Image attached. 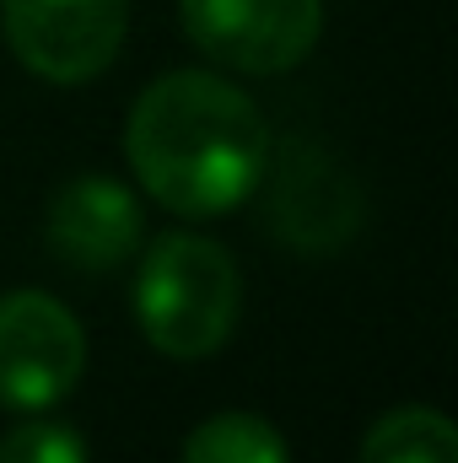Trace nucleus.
<instances>
[{
  "label": "nucleus",
  "mask_w": 458,
  "mask_h": 463,
  "mask_svg": "<svg viewBox=\"0 0 458 463\" xmlns=\"http://www.w3.org/2000/svg\"><path fill=\"white\" fill-rule=\"evenodd\" d=\"M361 463H458V431L448 415L426 404H405L367 431Z\"/></svg>",
  "instance_id": "nucleus-8"
},
{
  "label": "nucleus",
  "mask_w": 458,
  "mask_h": 463,
  "mask_svg": "<svg viewBox=\"0 0 458 463\" xmlns=\"http://www.w3.org/2000/svg\"><path fill=\"white\" fill-rule=\"evenodd\" d=\"M124 156L162 211L227 216L270 173V124L243 87L211 71H173L135 98Z\"/></svg>",
  "instance_id": "nucleus-1"
},
{
  "label": "nucleus",
  "mask_w": 458,
  "mask_h": 463,
  "mask_svg": "<svg viewBox=\"0 0 458 463\" xmlns=\"http://www.w3.org/2000/svg\"><path fill=\"white\" fill-rule=\"evenodd\" d=\"M243 280L237 259L216 237L167 232L146 248L135 275V318L140 335L173 361L216 355L237 329Z\"/></svg>",
  "instance_id": "nucleus-2"
},
{
  "label": "nucleus",
  "mask_w": 458,
  "mask_h": 463,
  "mask_svg": "<svg viewBox=\"0 0 458 463\" xmlns=\"http://www.w3.org/2000/svg\"><path fill=\"white\" fill-rule=\"evenodd\" d=\"M184 463H291V453H286V437L264 415L227 410L189 431Z\"/></svg>",
  "instance_id": "nucleus-9"
},
{
  "label": "nucleus",
  "mask_w": 458,
  "mask_h": 463,
  "mask_svg": "<svg viewBox=\"0 0 458 463\" xmlns=\"http://www.w3.org/2000/svg\"><path fill=\"white\" fill-rule=\"evenodd\" d=\"M87 366V335L65 302L49 291L0 297V410L43 415L54 410Z\"/></svg>",
  "instance_id": "nucleus-3"
},
{
  "label": "nucleus",
  "mask_w": 458,
  "mask_h": 463,
  "mask_svg": "<svg viewBox=\"0 0 458 463\" xmlns=\"http://www.w3.org/2000/svg\"><path fill=\"white\" fill-rule=\"evenodd\" d=\"M189 43L243 76L302 65L324 33V0H178Z\"/></svg>",
  "instance_id": "nucleus-4"
},
{
  "label": "nucleus",
  "mask_w": 458,
  "mask_h": 463,
  "mask_svg": "<svg viewBox=\"0 0 458 463\" xmlns=\"http://www.w3.org/2000/svg\"><path fill=\"white\" fill-rule=\"evenodd\" d=\"M146 237V211L140 200L109 178V173H87L71 178L54 200H49V222H43V242L60 264L103 275L119 269Z\"/></svg>",
  "instance_id": "nucleus-6"
},
{
  "label": "nucleus",
  "mask_w": 458,
  "mask_h": 463,
  "mask_svg": "<svg viewBox=\"0 0 458 463\" xmlns=\"http://www.w3.org/2000/svg\"><path fill=\"white\" fill-rule=\"evenodd\" d=\"M0 463H87V437L65 420H22L0 437Z\"/></svg>",
  "instance_id": "nucleus-10"
},
{
  "label": "nucleus",
  "mask_w": 458,
  "mask_h": 463,
  "mask_svg": "<svg viewBox=\"0 0 458 463\" xmlns=\"http://www.w3.org/2000/svg\"><path fill=\"white\" fill-rule=\"evenodd\" d=\"M0 27L33 76L76 87L114 65L129 0H0Z\"/></svg>",
  "instance_id": "nucleus-5"
},
{
  "label": "nucleus",
  "mask_w": 458,
  "mask_h": 463,
  "mask_svg": "<svg viewBox=\"0 0 458 463\" xmlns=\"http://www.w3.org/2000/svg\"><path fill=\"white\" fill-rule=\"evenodd\" d=\"M361 222V194L340 167L308 146H297L291 156H281L275 184H270V227L281 242L324 253L340 248Z\"/></svg>",
  "instance_id": "nucleus-7"
}]
</instances>
